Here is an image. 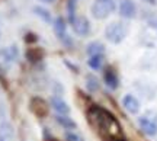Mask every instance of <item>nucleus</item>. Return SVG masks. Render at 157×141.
Listing matches in <instances>:
<instances>
[{
    "mask_svg": "<svg viewBox=\"0 0 157 141\" xmlns=\"http://www.w3.org/2000/svg\"><path fill=\"white\" fill-rule=\"evenodd\" d=\"M17 60V48L15 45L0 48V66L2 67H10Z\"/></svg>",
    "mask_w": 157,
    "mask_h": 141,
    "instance_id": "423d86ee",
    "label": "nucleus"
},
{
    "mask_svg": "<svg viewBox=\"0 0 157 141\" xmlns=\"http://www.w3.org/2000/svg\"><path fill=\"white\" fill-rule=\"evenodd\" d=\"M13 140V128L9 122L0 124V141H12Z\"/></svg>",
    "mask_w": 157,
    "mask_h": 141,
    "instance_id": "ddd939ff",
    "label": "nucleus"
},
{
    "mask_svg": "<svg viewBox=\"0 0 157 141\" xmlns=\"http://www.w3.org/2000/svg\"><path fill=\"white\" fill-rule=\"evenodd\" d=\"M140 128L147 135L154 137L157 134V112L156 111H147L144 115L138 118Z\"/></svg>",
    "mask_w": 157,
    "mask_h": 141,
    "instance_id": "20e7f679",
    "label": "nucleus"
},
{
    "mask_svg": "<svg viewBox=\"0 0 157 141\" xmlns=\"http://www.w3.org/2000/svg\"><path fill=\"white\" fill-rule=\"evenodd\" d=\"M143 2H146V3H148V5H157V0H143Z\"/></svg>",
    "mask_w": 157,
    "mask_h": 141,
    "instance_id": "4be33fe9",
    "label": "nucleus"
},
{
    "mask_svg": "<svg viewBox=\"0 0 157 141\" xmlns=\"http://www.w3.org/2000/svg\"><path fill=\"white\" fill-rule=\"evenodd\" d=\"M119 15L125 19H134L137 16V6L132 0H121L119 3Z\"/></svg>",
    "mask_w": 157,
    "mask_h": 141,
    "instance_id": "0eeeda50",
    "label": "nucleus"
},
{
    "mask_svg": "<svg viewBox=\"0 0 157 141\" xmlns=\"http://www.w3.org/2000/svg\"><path fill=\"white\" fill-rule=\"evenodd\" d=\"M29 109L38 118H45L48 112H50V105L47 103L45 99L39 97V96H34L31 102H29Z\"/></svg>",
    "mask_w": 157,
    "mask_h": 141,
    "instance_id": "39448f33",
    "label": "nucleus"
},
{
    "mask_svg": "<svg viewBox=\"0 0 157 141\" xmlns=\"http://www.w3.org/2000/svg\"><path fill=\"white\" fill-rule=\"evenodd\" d=\"M122 105H124V108H125V111L129 113H132V115L140 112V101H138L134 95H125L124 96Z\"/></svg>",
    "mask_w": 157,
    "mask_h": 141,
    "instance_id": "9b49d317",
    "label": "nucleus"
},
{
    "mask_svg": "<svg viewBox=\"0 0 157 141\" xmlns=\"http://www.w3.org/2000/svg\"><path fill=\"white\" fill-rule=\"evenodd\" d=\"M154 26H156V28H157V22H156V25H154Z\"/></svg>",
    "mask_w": 157,
    "mask_h": 141,
    "instance_id": "393cba45",
    "label": "nucleus"
},
{
    "mask_svg": "<svg viewBox=\"0 0 157 141\" xmlns=\"http://www.w3.org/2000/svg\"><path fill=\"white\" fill-rule=\"evenodd\" d=\"M115 7H117L115 0H95L90 10L95 19L102 21V19H106L109 15H112Z\"/></svg>",
    "mask_w": 157,
    "mask_h": 141,
    "instance_id": "7ed1b4c3",
    "label": "nucleus"
},
{
    "mask_svg": "<svg viewBox=\"0 0 157 141\" xmlns=\"http://www.w3.org/2000/svg\"><path fill=\"white\" fill-rule=\"evenodd\" d=\"M128 34V26L124 22H111L105 28V38L111 44H121Z\"/></svg>",
    "mask_w": 157,
    "mask_h": 141,
    "instance_id": "f03ea898",
    "label": "nucleus"
},
{
    "mask_svg": "<svg viewBox=\"0 0 157 141\" xmlns=\"http://www.w3.org/2000/svg\"><path fill=\"white\" fill-rule=\"evenodd\" d=\"M39 2H42V3H52L54 0H39Z\"/></svg>",
    "mask_w": 157,
    "mask_h": 141,
    "instance_id": "b1692460",
    "label": "nucleus"
},
{
    "mask_svg": "<svg viewBox=\"0 0 157 141\" xmlns=\"http://www.w3.org/2000/svg\"><path fill=\"white\" fill-rule=\"evenodd\" d=\"M103 80H105V85H106L109 89H112V90H115L118 86H119L118 74L112 67L105 68V71H103Z\"/></svg>",
    "mask_w": 157,
    "mask_h": 141,
    "instance_id": "f8f14e48",
    "label": "nucleus"
},
{
    "mask_svg": "<svg viewBox=\"0 0 157 141\" xmlns=\"http://www.w3.org/2000/svg\"><path fill=\"white\" fill-rule=\"evenodd\" d=\"M54 32L58 36V40L63 41L66 45L67 44L71 45V41H70V38H68V35H67V31H66V22H64V19L61 16H58L54 21Z\"/></svg>",
    "mask_w": 157,
    "mask_h": 141,
    "instance_id": "6e6552de",
    "label": "nucleus"
},
{
    "mask_svg": "<svg viewBox=\"0 0 157 141\" xmlns=\"http://www.w3.org/2000/svg\"><path fill=\"white\" fill-rule=\"evenodd\" d=\"M34 12L36 13V16H39L44 22L47 23H50L51 22V15H50V12L47 10V9H44V7H41V6H35L34 7Z\"/></svg>",
    "mask_w": 157,
    "mask_h": 141,
    "instance_id": "a211bd4d",
    "label": "nucleus"
},
{
    "mask_svg": "<svg viewBox=\"0 0 157 141\" xmlns=\"http://www.w3.org/2000/svg\"><path fill=\"white\" fill-rule=\"evenodd\" d=\"M71 26H73L74 32L80 35V36H86L90 32V23L84 16H76L74 22L71 23Z\"/></svg>",
    "mask_w": 157,
    "mask_h": 141,
    "instance_id": "1a4fd4ad",
    "label": "nucleus"
},
{
    "mask_svg": "<svg viewBox=\"0 0 157 141\" xmlns=\"http://www.w3.org/2000/svg\"><path fill=\"white\" fill-rule=\"evenodd\" d=\"M102 63H103V55H90L87 60L89 67L93 70H99L102 67Z\"/></svg>",
    "mask_w": 157,
    "mask_h": 141,
    "instance_id": "f3484780",
    "label": "nucleus"
},
{
    "mask_svg": "<svg viewBox=\"0 0 157 141\" xmlns=\"http://www.w3.org/2000/svg\"><path fill=\"white\" fill-rule=\"evenodd\" d=\"M86 82H87V89L90 92H96L99 89V80L96 79L93 74H89L87 77H86Z\"/></svg>",
    "mask_w": 157,
    "mask_h": 141,
    "instance_id": "6ab92c4d",
    "label": "nucleus"
},
{
    "mask_svg": "<svg viewBox=\"0 0 157 141\" xmlns=\"http://www.w3.org/2000/svg\"><path fill=\"white\" fill-rule=\"evenodd\" d=\"M44 141H58L57 138H52V137H48V138H45Z\"/></svg>",
    "mask_w": 157,
    "mask_h": 141,
    "instance_id": "5701e85b",
    "label": "nucleus"
},
{
    "mask_svg": "<svg viewBox=\"0 0 157 141\" xmlns=\"http://www.w3.org/2000/svg\"><path fill=\"white\" fill-rule=\"evenodd\" d=\"M86 52H87L89 57L90 55H103V54H105V47H103V44L95 41V42H90L89 45H87Z\"/></svg>",
    "mask_w": 157,
    "mask_h": 141,
    "instance_id": "2eb2a0df",
    "label": "nucleus"
},
{
    "mask_svg": "<svg viewBox=\"0 0 157 141\" xmlns=\"http://www.w3.org/2000/svg\"><path fill=\"white\" fill-rule=\"evenodd\" d=\"M51 106L58 115H68L70 113V106L60 95H54L51 97Z\"/></svg>",
    "mask_w": 157,
    "mask_h": 141,
    "instance_id": "9d476101",
    "label": "nucleus"
},
{
    "mask_svg": "<svg viewBox=\"0 0 157 141\" xmlns=\"http://www.w3.org/2000/svg\"><path fill=\"white\" fill-rule=\"evenodd\" d=\"M66 140L67 141H83V138L78 135L77 132H74V131H67L66 132Z\"/></svg>",
    "mask_w": 157,
    "mask_h": 141,
    "instance_id": "412c9836",
    "label": "nucleus"
},
{
    "mask_svg": "<svg viewBox=\"0 0 157 141\" xmlns=\"http://www.w3.org/2000/svg\"><path fill=\"white\" fill-rule=\"evenodd\" d=\"M67 13H68V22L71 25L74 22V19H76V3H74V0H68L67 2Z\"/></svg>",
    "mask_w": 157,
    "mask_h": 141,
    "instance_id": "aec40b11",
    "label": "nucleus"
},
{
    "mask_svg": "<svg viewBox=\"0 0 157 141\" xmlns=\"http://www.w3.org/2000/svg\"><path fill=\"white\" fill-rule=\"evenodd\" d=\"M87 119L90 125L95 128L105 141H112L118 138H124V132L121 124L112 113L101 106H92L87 112Z\"/></svg>",
    "mask_w": 157,
    "mask_h": 141,
    "instance_id": "f257e3e1",
    "label": "nucleus"
},
{
    "mask_svg": "<svg viewBox=\"0 0 157 141\" xmlns=\"http://www.w3.org/2000/svg\"><path fill=\"white\" fill-rule=\"evenodd\" d=\"M42 55H44V52L38 47H32V48H29L26 51V57H28V60H31V61H39L42 58Z\"/></svg>",
    "mask_w": 157,
    "mask_h": 141,
    "instance_id": "dca6fc26",
    "label": "nucleus"
},
{
    "mask_svg": "<svg viewBox=\"0 0 157 141\" xmlns=\"http://www.w3.org/2000/svg\"><path fill=\"white\" fill-rule=\"evenodd\" d=\"M56 119H57V122L61 125L64 130H67V131L76 130V122H74L70 116H67V115H58V113H57Z\"/></svg>",
    "mask_w": 157,
    "mask_h": 141,
    "instance_id": "4468645a",
    "label": "nucleus"
}]
</instances>
